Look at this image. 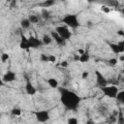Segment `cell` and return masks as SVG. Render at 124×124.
Here are the masks:
<instances>
[{"instance_id":"6da1fadb","label":"cell","mask_w":124,"mask_h":124,"mask_svg":"<svg viewBox=\"0 0 124 124\" xmlns=\"http://www.w3.org/2000/svg\"><path fill=\"white\" fill-rule=\"evenodd\" d=\"M59 90H60V101L62 105L67 109H70V110L76 109L81 101L80 97L75 92L66 88H60Z\"/></svg>"},{"instance_id":"7a4b0ae2","label":"cell","mask_w":124,"mask_h":124,"mask_svg":"<svg viewBox=\"0 0 124 124\" xmlns=\"http://www.w3.org/2000/svg\"><path fill=\"white\" fill-rule=\"evenodd\" d=\"M62 22L67 27H70V28H73V29H76L79 26V21H78V16L73 15V14H68V15L64 16L63 18H62Z\"/></svg>"},{"instance_id":"3957f363","label":"cell","mask_w":124,"mask_h":124,"mask_svg":"<svg viewBox=\"0 0 124 124\" xmlns=\"http://www.w3.org/2000/svg\"><path fill=\"white\" fill-rule=\"evenodd\" d=\"M101 91L103 92V94L110 99H115L116 97V94L118 93L119 89L116 85L114 84H107V85H104V86H101L100 87Z\"/></svg>"},{"instance_id":"277c9868","label":"cell","mask_w":124,"mask_h":124,"mask_svg":"<svg viewBox=\"0 0 124 124\" xmlns=\"http://www.w3.org/2000/svg\"><path fill=\"white\" fill-rule=\"evenodd\" d=\"M55 32H56L59 36H61L65 41L69 40V39L71 38V36H72V32L70 31L69 27L63 26V25L56 26V27H55Z\"/></svg>"},{"instance_id":"5b68a950","label":"cell","mask_w":124,"mask_h":124,"mask_svg":"<svg viewBox=\"0 0 124 124\" xmlns=\"http://www.w3.org/2000/svg\"><path fill=\"white\" fill-rule=\"evenodd\" d=\"M35 117L37 119L38 122H41V123H45L46 121L49 120L50 118V115H49V111L48 110H46V109H42V110H38L35 112Z\"/></svg>"},{"instance_id":"8992f818","label":"cell","mask_w":124,"mask_h":124,"mask_svg":"<svg viewBox=\"0 0 124 124\" xmlns=\"http://www.w3.org/2000/svg\"><path fill=\"white\" fill-rule=\"evenodd\" d=\"M110 49L115 54H121L124 52V42L120 41L118 43H109L108 44Z\"/></svg>"},{"instance_id":"52a82bcc","label":"cell","mask_w":124,"mask_h":124,"mask_svg":"<svg viewBox=\"0 0 124 124\" xmlns=\"http://www.w3.org/2000/svg\"><path fill=\"white\" fill-rule=\"evenodd\" d=\"M16 79V74L13 71H7L3 76H2V80L4 81V83H11L14 82Z\"/></svg>"},{"instance_id":"ba28073f","label":"cell","mask_w":124,"mask_h":124,"mask_svg":"<svg viewBox=\"0 0 124 124\" xmlns=\"http://www.w3.org/2000/svg\"><path fill=\"white\" fill-rule=\"evenodd\" d=\"M95 75H96V82H97V84L101 87V86H104V85H107V84H108V79L104 77V75L100 72V71H96L95 72Z\"/></svg>"},{"instance_id":"9c48e42d","label":"cell","mask_w":124,"mask_h":124,"mask_svg":"<svg viewBox=\"0 0 124 124\" xmlns=\"http://www.w3.org/2000/svg\"><path fill=\"white\" fill-rule=\"evenodd\" d=\"M28 42H29L30 47H32V48H38L41 46H43L42 41L40 39H38L37 37H34V36H30L28 38Z\"/></svg>"},{"instance_id":"30bf717a","label":"cell","mask_w":124,"mask_h":124,"mask_svg":"<svg viewBox=\"0 0 124 124\" xmlns=\"http://www.w3.org/2000/svg\"><path fill=\"white\" fill-rule=\"evenodd\" d=\"M25 92H26V94H28V95H30V96H34L36 93H37V89H36V87L32 84V82L30 81V80H27L26 81V83H25Z\"/></svg>"},{"instance_id":"8fae6325","label":"cell","mask_w":124,"mask_h":124,"mask_svg":"<svg viewBox=\"0 0 124 124\" xmlns=\"http://www.w3.org/2000/svg\"><path fill=\"white\" fill-rule=\"evenodd\" d=\"M50 35H51V37H52V40H54V42H55L57 45H59V46H64V45H65L66 41H65L61 36H59L55 31H52Z\"/></svg>"},{"instance_id":"7c38bea8","label":"cell","mask_w":124,"mask_h":124,"mask_svg":"<svg viewBox=\"0 0 124 124\" xmlns=\"http://www.w3.org/2000/svg\"><path fill=\"white\" fill-rule=\"evenodd\" d=\"M19 47L21 49H28V48H30L28 38H26L24 35H21V40H20V43H19Z\"/></svg>"},{"instance_id":"4fadbf2b","label":"cell","mask_w":124,"mask_h":124,"mask_svg":"<svg viewBox=\"0 0 124 124\" xmlns=\"http://www.w3.org/2000/svg\"><path fill=\"white\" fill-rule=\"evenodd\" d=\"M46 83H47V85H48L50 88L56 89V88L59 87V81H58L55 78H48L46 79Z\"/></svg>"},{"instance_id":"5bb4252c","label":"cell","mask_w":124,"mask_h":124,"mask_svg":"<svg viewBox=\"0 0 124 124\" xmlns=\"http://www.w3.org/2000/svg\"><path fill=\"white\" fill-rule=\"evenodd\" d=\"M41 41H42V44H43V45H45V46H49V45L52 43L53 40H52L51 35H49V34H45V35L42 37Z\"/></svg>"},{"instance_id":"9a60e30c","label":"cell","mask_w":124,"mask_h":124,"mask_svg":"<svg viewBox=\"0 0 124 124\" xmlns=\"http://www.w3.org/2000/svg\"><path fill=\"white\" fill-rule=\"evenodd\" d=\"M55 3H56V1H55V0H45L44 2H42V3L40 4V6H41V7H43L44 9H47V8H49V7L53 6Z\"/></svg>"},{"instance_id":"2e32d148","label":"cell","mask_w":124,"mask_h":124,"mask_svg":"<svg viewBox=\"0 0 124 124\" xmlns=\"http://www.w3.org/2000/svg\"><path fill=\"white\" fill-rule=\"evenodd\" d=\"M27 18H28V20L30 21L31 24H37L40 21V16H37V15H29Z\"/></svg>"},{"instance_id":"e0dca14e","label":"cell","mask_w":124,"mask_h":124,"mask_svg":"<svg viewBox=\"0 0 124 124\" xmlns=\"http://www.w3.org/2000/svg\"><path fill=\"white\" fill-rule=\"evenodd\" d=\"M89 59H90V55H89L87 52L84 51L82 54H79V59H78V61H79L80 63H86V62L89 61Z\"/></svg>"},{"instance_id":"ac0fdd59","label":"cell","mask_w":124,"mask_h":124,"mask_svg":"<svg viewBox=\"0 0 124 124\" xmlns=\"http://www.w3.org/2000/svg\"><path fill=\"white\" fill-rule=\"evenodd\" d=\"M30 25H31V23H30V21L28 20L27 17L26 18H22L20 20V27H21V29H28L30 27Z\"/></svg>"},{"instance_id":"d6986e66","label":"cell","mask_w":124,"mask_h":124,"mask_svg":"<svg viewBox=\"0 0 124 124\" xmlns=\"http://www.w3.org/2000/svg\"><path fill=\"white\" fill-rule=\"evenodd\" d=\"M115 99H116L119 103L123 104V103H124V91H123V90H119L118 93L116 94Z\"/></svg>"},{"instance_id":"ffe728a7","label":"cell","mask_w":124,"mask_h":124,"mask_svg":"<svg viewBox=\"0 0 124 124\" xmlns=\"http://www.w3.org/2000/svg\"><path fill=\"white\" fill-rule=\"evenodd\" d=\"M41 16L44 19H47V18L50 17V13L47 11V9H43L42 10V13H41Z\"/></svg>"},{"instance_id":"44dd1931","label":"cell","mask_w":124,"mask_h":124,"mask_svg":"<svg viewBox=\"0 0 124 124\" xmlns=\"http://www.w3.org/2000/svg\"><path fill=\"white\" fill-rule=\"evenodd\" d=\"M11 114L13 116H20L21 115V110L20 108H15L11 110Z\"/></svg>"},{"instance_id":"7402d4cb","label":"cell","mask_w":124,"mask_h":124,"mask_svg":"<svg viewBox=\"0 0 124 124\" xmlns=\"http://www.w3.org/2000/svg\"><path fill=\"white\" fill-rule=\"evenodd\" d=\"M117 63H118V59H117V58H115V57L110 58V59H108V64L109 66H111V67L116 66V65H117Z\"/></svg>"},{"instance_id":"603a6c76","label":"cell","mask_w":124,"mask_h":124,"mask_svg":"<svg viewBox=\"0 0 124 124\" xmlns=\"http://www.w3.org/2000/svg\"><path fill=\"white\" fill-rule=\"evenodd\" d=\"M9 58H10V55H9L8 53H6V52H3V53L1 54V56H0V60H1L2 63L7 62V61L9 60Z\"/></svg>"},{"instance_id":"cb8c5ba5","label":"cell","mask_w":124,"mask_h":124,"mask_svg":"<svg viewBox=\"0 0 124 124\" xmlns=\"http://www.w3.org/2000/svg\"><path fill=\"white\" fill-rule=\"evenodd\" d=\"M40 60H41V62H44V63L48 62V55H46V53H41Z\"/></svg>"},{"instance_id":"d4e9b609","label":"cell","mask_w":124,"mask_h":124,"mask_svg":"<svg viewBox=\"0 0 124 124\" xmlns=\"http://www.w3.org/2000/svg\"><path fill=\"white\" fill-rule=\"evenodd\" d=\"M78 118H76V117H70V118L67 120V123H68V124H78Z\"/></svg>"},{"instance_id":"484cf974","label":"cell","mask_w":124,"mask_h":124,"mask_svg":"<svg viewBox=\"0 0 124 124\" xmlns=\"http://www.w3.org/2000/svg\"><path fill=\"white\" fill-rule=\"evenodd\" d=\"M56 60H57V58L54 54H48V62L49 63H55Z\"/></svg>"},{"instance_id":"4316f807","label":"cell","mask_w":124,"mask_h":124,"mask_svg":"<svg viewBox=\"0 0 124 124\" xmlns=\"http://www.w3.org/2000/svg\"><path fill=\"white\" fill-rule=\"evenodd\" d=\"M101 10H102L104 13H106V14L110 13V8H109L108 5H103V6L101 7Z\"/></svg>"},{"instance_id":"83f0119b","label":"cell","mask_w":124,"mask_h":124,"mask_svg":"<svg viewBox=\"0 0 124 124\" xmlns=\"http://www.w3.org/2000/svg\"><path fill=\"white\" fill-rule=\"evenodd\" d=\"M88 77H89V73L87 71L82 72V74H81V78L82 79H86V78H88Z\"/></svg>"},{"instance_id":"f1b7e54d","label":"cell","mask_w":124,"mask_h":124,"mask_svg":"<svg viewBox=\"0 0 124 124\" xmlns=\"http://www.w3.org/2000/svg\"><path fill=\"white\" fill-rule=\"evenodd\" d=\"M60 66H61V67H63V68H67V67L69 66V62H68L67 60H63V61H61Z\"/></svg>"},{"instance_id":"f546056e","label":"cell","mask_w":124,"mask_h":124,"mask_svg":"<svg viewBox=\"0 0 124 124\" xmlns=\"http://www.w3.org/2000/svg\"><path fill=\"white\" fill-rule=\"evenodd\" d=\"M73 59H74V61H78V59H79V54H75Z\"/></svg>"},{"instance_id":"4dcf8cb0","label":"cell","mask_w":124,"mask_h":124,"mask_svg":"<svg viewBox=\"0 0 124 124\" xmlns=\"http://www.w3.org/2000/svg\"><path fill=\"white\" fill-rule=\"evenodd\" d=\"M83 52H84V50H83V49H81V48L78 49V54H82Z\"/></svg>"},{"instance_id":"1f68e13d","label":"cell","mask_w":124,"mask_h":124,"mask_svg":"<svg viewBox=\"0 0 124 124\" xmlns=\"http://www.w3.org/2000/svg\"><path fill=\"white\" fill-rule=\"evenodd\" d=\"M117 34L120 35V36H123V35H124V32H123V30H119V31L117 32Z\"/></svg>"},{"instance_id":"d6a6232c","label":"cell","mask_w":124,"mask_h":124,"mask_svg":"<svg viewBox=\"0 0 124 124\" xmlns=\"http://www.w3.org/2000/svg\"><path fill=\"white\" fill-rule=\"evenodd\" d=\"M4 84H5V83H4V81L2 80V78H0V87H1V86H3Z\"/></svg>"},{"instance_id":"836d02e7","label":"cell","mask_w":124,"mask_h":124,"mask_svg":"<svg viewBox=\"0 0 124 124\" xmlns=\"http://www.w3.org/2000/svg\"><path fill=\"white\" fill-rule=\"evenodd\" d=\"M6 1H7V2H8V3H10V2H12V1H13V0H6Z\"/></svg>"}]
</instances>
